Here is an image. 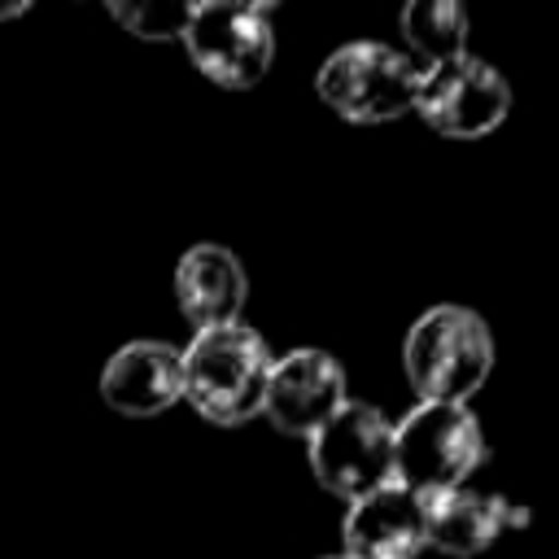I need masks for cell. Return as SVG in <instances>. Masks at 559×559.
<instances>
[{"label": "cell", "instance_id": "1", "mask_svg": "<svg viewBox=\"0 0 559 559\" xmlns=\"http://www.w3.org/2000/svg\"><path fill=\"white\" fill-rule=\"evenodd\" d=\"M271 362L275 354L253 328L245 323L205 328L188 341V349H179L183 402L205 424H218V428L249 424L253 415H262Z\"/></svg>", "mask_w": 559, "mask_h": 559}, {"label": "cell", "instance_id": "4", "mask_svg": "<svg viewBox=\"0 0 559 559\" xmlns=\"http://www.w3.org/2000/svg\"><path fill=\"white\" fill-rule=\"evenodd\" d=\"M415 83H419V66L376 39H358L336 48L319 74H314V92L319 100L345 118V122H393L402 114H411L415 105Z\"/></svg>", "mask_w": 559, "mask_h": 559}, {"label": "cell", "instance_id": "15", "mask_svg": "<svg viewBox=\"0 0 559 559\" xmlns=\"http://www.w3.org/2000/svg\"><path fill=\"white\" fill-rule=\"evenodd\" d=\"M26 13V0H9V4H0V22H9V17H22Z\"/></svg>", "mask_w": 559, "mask_h": 559}, {"label": "cell", "instance_id": "8", "mask_svg": "<svg viewBox=\"0 0 559 559\" xmlns=\"http://www.w3.org/2000/svg\"><path fill=\"white\" fill-rule=\"evenodd\" d=\"M345 402H349L345 371L328 349L301 345V349H288L284 358L271 362L266 393H262V415L280 432L310 441Z\"/></svg>", "mask_w": 559, "mask_h": 559}, {"label": "cell", "instance_id": "6", "mask_svg": "<svg viewBox=\"0 0 559 559\" xmlns=\"http://www.w3.org/2000/svg\"><path fill=\"white\" fill-rule=\"evenodd\" d=\"M437 135L450 140H480L502 127L511 109V87L498 66L463 52L437 66H419L415 105H411Z\"/></svg>", "mask_w": 559, "mask_h": 559}, {"label": "cell", "instance_id": "10", "mask_svg": "<svg viewBox=\"0 0 559 559\" xmlns=\"http://www.w3.org/2000/svg\"><path fill=\"white\" fill-rule=\"evenodd\" d=\"M100 397L118 415H157L183 397V367L170 341H127L100 371Z\"/></svg>", "mask_w": 559, "mask_h": 559}, {"label": "cell", "instance_id": "14", "mask_svg": "<svg viewBox=\"0 0 559 559\" xmlns=\"http://www.w3.org/2000/svg\"><path fill=\"white\" fill-rule=\"evenodd\" d=\"M105 9L135 39H183L188 13H192V4H179V0H140V4H118L114 0Z\"/></svg>", "mask_w": 559, "mask_h": 559}, {"label": "cell", "instance_id": "5", "mask_svg": "<svg viewBox=\"0 0 559 559\" xmlns=\"http://www.w3.org/2000/svg\"><path fill=\"white\" fill-rule=\"evenodd\" d=\"M183 48L210 83L231 87V92L253 87V83L266 79L271 57H275L271 4H249V0L192 4Z\"/></svg>", "mask_w": 559, "mask_h": 559}, {"label": "cell", "instance_id": "11", "mask_svg": "<svg viewBox=\"0 0 559 559\" xmlns=\"http://www.w3.org/2000/svg\"><path fill=\"white\" fill-rule=\"evenodd\" d=\"M175 301L197 332L240 323V310L249 301L245 262L227 245H192L175 266Z\"/></svg>", "mask_w": 559, "mask_h": 559}, {"label": "cell", "instance_id": "9", "mask_svg": "<svg viewBox=\"0 0 559 559\" xmlns=\"http://www.w3.org/2000/svg\"><path fill=\"white\" fill-rule=\"evenodd\" d=\"M341 537L345 559H415L419 550H428L424 498L389 480L349 502Z\"/></svg>", "mask_w": 559, "mask_h": 559}, {"label": "cell", "instance_id": "3", "mask_svg": "<svg viewBox=\"0 0 559 559\" xmlns=\"http://www.w3.org/2000/svg\"><path fill=\"white\" fill-rule=\"evenodd\" d=\"M485 463V432L467 406L419 402L393 424V480L419 498L463 489Z\"/></svg>", "mask_w": 559, "mask_h": 559}, {"label": "cell", "instance_id": "12", "mask_svg": "<svg viewBox=\"0 0 559 559\" xmlns=\"http://www.w3.org/2000/svg\"><path fill=\"white\" fill-rule=\"evenodd\" d=\"M424 515H428V546L441 555H480L498 542L502 528L528 524L524 507H511L507 498L472 493V489L424 498Z\"/></svg>", "mask_w": 559, "mask_h": 559}, {"label": "cell", "instance_id": "13", "mask_svg": "<svg viewBox=\"0 0 559 559\" xmlns=\"http://www.w3.org/2000/svg\"><path fill=\"white\" fill-rule=\"evenodd\" d=\"M402 35L415 48V66H437L467 52V13L454 0H411L402 9Z\"/></svg>", "mask_w": 559, "mask_h": 559}, {"label": "cell", "instance_id": "7", "mask_svg": "<svg viewBox=\"0 0 559 559\" xmlns=\"http://www.w3.org/2000/svg\"><path fill=\"white\" fill-rule=\"evenodd\" d=\"M310 467L319 485L345 502L389 485L393 480V424L367 402H345L310 437Z\"/></svg>", "mask_w": 559, "mask_h": 559}, {"label": "cell", "instance_id": "2", "mask_svg": "<svg viewBox=\"0 0 559 559\" xmlns=\"http://www.w3.org/2000/svg\"><path fill=\"white\" fill-rule=\"evenodd\" d=\"M402 367L419 402L467 406V397L493 371V332L476 310L441 301L411 323Z\"/></svg>", "mask_w": 559, "mask_h": 559}, {"label": "cell", "instance_id": "16", "mask_svg": "<svg viewBox=\"0 0 559 559\" xmlns=\"http://www.w3.org/2000/svg\"><path fill=\"white\" fill-rule=\"evenodd\" d=\"M336 559H345V555H336Z\"/></svg>", "mask_w": 559, "mask_h": 559}]
</instances>
